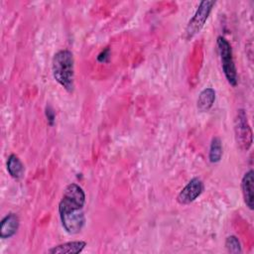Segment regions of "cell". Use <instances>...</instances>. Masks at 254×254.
I'll return each mask as SVG.
<instances>
[{"label": "cell", "instance_id": "obj_2", "mask_svg": "<svg viewBox=\"0 0 254 254\" xmlns=\"http://www.w3.org/2000/svg\"><path fill=\"white\" fill-rule=\"evenodd\" d=\"M54 78L67 91L74 88V59L68 50H61L55 54L52 61Z\"/></svg>", "mask_w": 254, "mask_h": 254}, {"label": "cell", "instance_id": "obj_4", "mask_svg": "<svg viewBox=\"0 0 254 254\" xmlns=\"http://www.w3.org/2000/svg\"><path fill=\"white\" fill-rule=\"evenodd\" d=\"M234 134L238 148L248 151L252 145V130L244 109H238L234 117Z\"/></svg>", "mask_w": 254, "mask_h": 254}, {"label": "cell", "instance_id": "obj_12", "mask_svg": "<svg viewBox=\"0 0 254 254\" xmlns=\"http://www.w3.org/2000/svg\"><path fill=\"white\" fill-rule=\"evenodd\" d=\"M222 143L219 137H213L210 143L208 159L210 163H218L222 157Z\"/></svg>", "mask_w": 254, "mask_h": 254}, {"label": "cell", "instance_id": "obj_1", "mask_svg": "<svg viewBox=\"0 0 254 254\" xmlns=\"http://www.w3.org/2000/svg\"><path fill=\"white\" fill-rule=\"evenodd\" d=\"M85 193L81 187L69 184L65 187L59 203V213L63 227L69 234L80 232L85 224L83 206Z\"/></svg>", "mask_w": 254, "mask_h": 254}, {"label": "cell", "instance_id": "obj_7", "mask_svg": "<svg viewBox=\"0 0 254 254\" xmlns=\"http://www.w3.org/2000/svg\"><path fill=\"white\" fill-rule=\"evenodd\" d=\"M254 173L253 170H249L246 172L242 178L241 181V190H242V194H243V199L246 204V206L249 209H253L254 206Z\"/></svg>", "mask_w": 254, "mask_h": 254}, {"label": "cell", "instance_id": "obj_6", "mask_svg": "<svg viewBox=\"0 0 254 254\" xmlns=\"http://www.w3.org/2000/svg\"><path fill=\"white\" fill-rule=\"evenodd\" d=\"M204 186L199 178H192L179 192L177 200L181 204H190L194 201L203 191Z\"/></svg>", "mask_w": 254, "mask_h": 254}, {"label": "cell", "instance_id": "obj_9", "mask_svg": "<svg viewBox=\"0 0 254 254\" xmlns=\"http://www.w3.org/2000/svg\"><path fill=\"white\" fill-rule=\"evenodd\" d=\"M85 246V241H69L54 246L53 248L49 249L48 252L52 254H77L80 253Z\"/></svg>", "mask_w": 254, "mask_h": 254}, {"label": "cell", "instance_id": "obj_14", "mask_svg": "<svg viewBox=\"0 0 254 254\" xmlns=\"http://www.w3.org/2000/svg\"><path fill=\"white\" fill-rule=\"evenodd\" d=\"M45 113H46V117H47L48 123H49L51 126H53L54 123H55V119H56V114H55L54 109H53L51 106H47Z\"/></svg>", "mask_w": 254, "mask_h": 254}, {"label": "cell", "instance_id": "obj_8", "mask_svg": "<svg viewBox=\"0 0 254 254\" xmlns=\"http://www.w3.org/2000/svg\"><path fill=\"white\" fill-rule=\"evenodd\" d=\"M19 228V217L16 213H8L0 223V237L3 239L12 237Z\"/></svg>", "mask_w": 254, "mask_h": 254}, {"label": "cell", "instance_id": "obj_13", "mask_svg": "<svg viewBox=\"0 0 254 254\" xmlns=\"http://www.w3.org/2000/svg\"><path fill=\"white\" fill-rule=\"evenodd\" d=\"M225 248L229 253H241L242 252L240 241L234 235H230V236L226 237Z\"/></svg>", "mask_w": 254, "mask_h": 254}, {"label": "cell", "instance_id": "obj_15", "mask_svg": "<svg viewBox=\"0 0 254 254\" xmlns=\"http://www.w3.org/2000/svg\"><path fill=\"white\" fill-rule=\"evenodd\" d=\"M109 58V49L104 50L97 56V61L100 63H105Z\"/></svg>", "mask_w": 254, "mask_h": 254}, {"label": "cell", "instance_id": "obj_11", "mask_svg": "<svg viewBox=\"0 0 254 254\" xmlns=\"http://www.w3.org/2000/svg\"><path fill=\"white\" fill-rule=\"evenodd\" d=\"M7 171L14 179H21L24 175V165L15 154H11L7 160Z\"/></svg>", "mask_w": 254, "mask_h": 254}, {"label": "cell", "instance_id": "obj_3", "mask_svg": "<svg viewBox=\"0 0 254 254\" xmlns=\"http://www.w3.org/2000/svg\"><path fill=\"white\" fill-rule=\"evenodd\" d=\"M216 44H217V49H218V53L220 56L223 73H224L228 83L232 86H235L237 84L238 77H237L236 66H235L234 60H233L231 46H230L229 42L222 36L217 37Z\"/></svg>", "mask_w": 254, "mask_h": 254}, {"label": "cell", "instance_id": "obj_5", "mask_svg": "<svg viewBox=\"0 0 254 254\" xmlns=\"http://www.w3.org/2000/svg\"><path fill=\"white\" fill-rule=\"evenodd\" d=\"M214 4H215V1H212V0H204L200 2L196 12L192 16V18L190 20L186 28L185 37L188 40L191 39L197 33H199V31L204 26Z\"/></svg>", "mask_w": 254, "mask_h": 254}, {"label": "cell", "instance_id": "obj_10", "mask_svg": "<svg viewBox=\"0 0 254 254\" xmlns=\"http://www.w3.org/2000/svg\"><path fill=\"white\" fill-rule=\"evenodd\" d=\"M215 101V90L211 87H206L200 91L197 101L196 107L200 112L208 111Z\"/></svg>", "mask_w": 254, "mask_h": 254}]
</instances>
